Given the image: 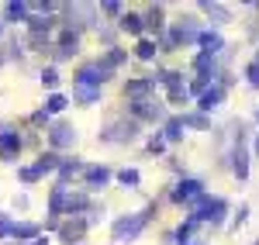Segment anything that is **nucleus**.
Segmentation results:
<instances>
[{"mask_svg":"<svg viewBox=\"0 0 259 245\" xmlns=\"http://www.w3.org/2000/svg\"><path fill=\"white\" fill-rule=\"evenodd\" d=\"M221 214H225V201L221 197H197V204H194V221H211V225H218Z\"/></svg>","mask_w":259,"mask_h":245,"instance_id":"f257e3e1","label":"nucleus"},{"mask_svg":"<svg viewBox=\"0 0 259 245\" xmlns=\"http://www.w3.org/2000/svg\"><path fill=\"white\" fill-rule=\"evenodd\" d=\"M111 80V69L104 62H94V66H83L76 73V86H87V90H100V83Z\"/></svg>","mask_w":259,"mask_h":245,"instance_id":"f03ea898","label":"nucleus"},{"mask_svg":"<svg viewBox=\"0 0 259 245\" xmlns=\"http://www.w3.org/2000/svg\"><path fill=\"white\" fill-rule=\"evenodd\" d=\"M139 135V121H114L107 131H100L104 142H132Z\"/></svg>","mask_w":259,"mask_h":245,"instance_id":"7ed1b4c3","label":"nucleus"},{"mask_svg":"<svg viewBox=\"0 0 259 245\" xmlns=\"http://www.w3.org/2000/svg\"><path fill=\"white\" fill-rule=\"evenodd\" d=\"M197 24H194V18H183L177 24V28H173V35H169V41H166V45H190V41H197Z\"/></svg>","mask_w":259,"mask_h":245,"instance_id":"20e7f679","label":"nucleus"},{"mask_svg":"<svg viewBox=\"0 0 259 245\" xmlns=\"http://www.w3.org/2000/svg\"><path fill=\"white\" fill-rule=\"evenodd\" d=\"M197 197H204V183H200V180H180L177 190H173V201H177V204H190V201H197Z\"/></svg>","mask_w":259,"mask_h":245,"instance_id":"39448f33","label":"nucleus"},{"mask_svg":"<svg viewBox=\"0 0 259 245\" xmlns=\"http://www.w3.org/2000/svg\"><path fill=\"white\" fill-rule=\"evenodd\" d=\"M142 225H145V218H142V214L118 218V221H114V238H118V242H124V238H135V235L142 231Z\"/></svg>","mask_w":259,"mask_h":245,"instance_id":"423d86ee","label":"nucleus"},{"mask_svg":"<svg viewBox=\"0 0 259 245\" xmlns=\"http://www.w3.org/2000/svg\"><path fill=\"white\" fill-rule=\"evenodd\" d=\"M49 138H52V145L56 149H69V145L76 142V128L66 121H56L52 128H49Z\"/></svg>","mask_w":259,"mask_h":245,"instance_id":"0eeeda50","label":"nucleus"},{"mask_svg":"<svg viewBox=\"0 0 259 245\" xmlns=\"http://www.w3.org/2000/svg\"><path fill=\"white\" fill-rule=\"evenodd\" d=\"M232 169H235V176H239V180H245V176H249V152H245V145H242V124H239V135H235Z\"/></svg>","mask_w":259,"mask_h":245,"instance_id":"6e6552de","label":"nucleus"},{"mask_svg":"<svg viewBox=\"0 0 259 245\" xmlns=\"http://www.w3.org/2000/svg\"><path fill=\"white\" fill-rule=\"evenodd\" d=\"M132 111H135V118H142V121H162V114H166V111H162V104L152 101V97H149V101L132 104Z\"/></svg>","mask_w":259,"mask_h":245,"instance_id":"1a4fd4ad","label":"nucleus"},{"mask_svg":"<svg viewBox=\"0 0 259 245\" xmlns=\"http://www.w3.org/2000/svg\"><path fill=\"white\" fill-rule=\"evenodd\" d=\"M152 90H156V80H128L124 97H132V104H139V101H149Z\"/></svg>","mask_w":259,"mask_h":245,"instance_id":"9d476101","label":"nucleus"},{"mask_svg":"<svg viewBox=\"0 0 259 245\" xmlns=\"http://www.w3.org/2000/svg\"><path fill=\"white\" fill-rule=\"evenodd\" d=\"M21 152V138H18V131H0V159H14Z\"/></svg>","mask_w":259,"mask_h":245,"instance_id":"9b49d317","label":"nucleus"},{"mask_svg":"<svg viewBox=\"0 0 259 245\" xmlns=\"http://www.w3.org/2000/svg\"><path fill=\"white\" fill-rule=\"evenodd\" d=\"M83 231H87V221L73 218V221H66V225L59 228V238H62L66 245H73V242H80V238H83Z\"/></svg>","mask_w":259,"mask_h":245,"instance_id":"f8f14e48","label":"nucleus"},{"mask_svg":"<svg viewBox=\"0 0 259 245\" xmlns=\"http://www.w3.org/2000/svg\"><path fill=\"white\" fill-rule=\"evenodd\" d=\"M197 41H200V48H204V56H211V59H214L221 48H225V41H221L218 31H200Z\"/></svg>","mask_w":259,"mask_h":245,"instance_id":"ddd939ff","label":"nucleus"},{"mask_svg":"<svg viewBox=\"0 0 259 245\" xmlns=\"http://www.w3.org/2000/svg\"><path fill=\"white\" fill-rule=\"evenodd\" d=\"M200 11H204L207 18H214V24H225V21H232V11H228L225 4H211V0H200Z\"/></svg>","mask_w":259,"mask_h":245,"instance_id":"4468645a","label":"nucleus"},{"mask_svg":"<svg viewBox=\"0 0 259 245\" xmlns=\"http://www.w3.org/2000/svg\"><path fill=\"white\" fill-rule=\"evenodd\" d=\"M221 97H225L221 86H207V90L200 93V111H214V107L221 104Z\"/></svg>","mask_w":259,"mask_h":245,"instance_id":"2eb2a0df","label":"nucleus"},{"mask_svg":"<svg viewBox=\"0 0 259 245\" xmlns=\"http://www.w3.org/2000/svg\"><path fill=\"white\" fill-rule=\"evenodd\" d=\"M76 18V24H80V28H87V24H94V7H69V11H66V24H69V21Z\"/></svg>","mask_w":259,"mask_h":245,"instance_id":"dca6fc26","label":"nucleus"},{"mask_svg":"<svg viewBox=\"0 0 259 245\" xmlns=\"http://www.w3.org/2000/svg\"><path fill=\"white\" fill-rule=\"evenodd\" d=\"M107 180H111V169H104V166H90L87 169V183L90 186H104Z\"/></svg>","mask_w":259,"mask_h":245,"instance_id":"f3484780","label":"nucleus"},{"mask_svg":"<svg viewBox=\"0 0 259 245\" xmlns=\"http://www.w3.org/2000/svg\"><path fill=\"white\" fill-rule=\"evenodd\" d=\"M121 28H124L128 35H142V31H145V21H142L139 14H121Z\"/></svg>","mask_w":259,"mask_h":245,"instance_id":"a211bd4d","label":"nucleus"},{"mask_svg":"<svg viewBox=\"0 0 259 245\" xmlns=\"http://www.w3.org/2000/svg\"><path fill=\"white\" fill-rule=\"evenodd\" d=\"M145 28H152V31H162V4H152L149 7V14H145Z\"/></svg>","mask_w":259,"mask_h":245,"instance_id":"6ab92c4d","label":"nucleus"},{"mask_svg":"<svg viewBox=\"0 0 259 245\" xmlns=\"http://www.w3.org/2000/svg\"><path fill=\"white\" fill-rule=\"evenodd\" d=\"M56 48H66V52H73V56H76V52H80V38H76V31H62Z\"/></svg>","mask_w":259,"mask_h":245,"instance_id":"aec40b11","label":"nucleus"},{"mask_svg":"<svg viewBox=\"0 0 259 245\" xmlns=\"http://www.w3.org/2000/svg\"><path fill=\"white\" fill-rule=\"evenodd\" d=\"M56 166H59V156H56V152H45L38 163H35V173H38V176H41V173H52Z\"/></svg>","mask_w":259,"mask_h":245,"instance_id":"412c9836","label":"nucleus"},{"mask_svg":"<svg viewBox=\"0 0 259 245\" xmlns=\"http://www.w3.org/2000/svg\"><path fill=\"white\" fill-rule=\"evenodd\" d=\"M62 207H66V190H62V186H56V190H52V201H49V211H52V218H59Z\"/></svg>","mask_w":259,"mask_h":245,"instance_id":"4be33fe9","label":"nucleus"},{"mask_svg":"<svg viewBox=\"0 0 259 245\" xmlns=\"http://www.w3.org/2000/svg\"><path fill=\"white\" fill-rule=\"evenodd\" d=\"M156 52H159V48H156V41H152V38H142L139 48H135V56H139V59H145V62L156 59Z\"/></svg>","mask_w":259,"mask_h":245,"instance_id":"5701e85b","label":"nucleus"},{"mask_svg":"<svg viewBox=\"0 0 259 245\" xmlns=\"http://www.w3.org/2000/svg\"><path fill=\"white\" fill-rule=\"evenodd\" d=\"M80 169H83V163H76V159H73V163H59V186H66V180L76 176Z\"/></svg>","mask_w":259,"mask_h":245,"instance_id":"b1692460","label":"nucleus"},{"mask_svg":"<svg viewBox=\"0 0 259 245\" xmlns=\"http://www.w3.org/2000/svg\"><path fill=\"white\" fill-rule=\"evenodd\" d=\"M180 135H183V118H169V121H166V135H162V138H166V142H177Z\"/></svg>","mask_w":259,"mask_h":245,"instance_id":"393cba45","label":"nucleus"},{"mask_svg":"<svg viewBox=\"0 0 259 245\" xmlns=\"http://www.w3.org/2000/svg\"><path fill=\"white\" fill-rule=\"evenodd\" d=\"M124 59H128V56H124V48H111V52H107V56H104L100 62H104L107 69H118V66H121Z\"/></svg>","mask_w":259,"mask_h":245,"instance_id":"a878e982","label":"nucleus"},{"mask_svg":"<svg viewBox=\"0 0 259 245\" xmlns=\"http://www.w3.org/2000/svg\"><path fill=\"white\" fill-rule=\"evenodd\" d=\"M73 97H76L80 104H97V101H100V90H87V86H76V90H73Z\"/></svg>","mask_w":259,"mask_h":245,"instance_id":"bb28decb","label":"nucleus"},{"mask_svg":"<svg viewBox=\"0 0 259 245\" xmlns=\"http://www.w3.org/2000/svg\"><path fill=\"white\" fill-rule=\"evenodd\" d=\"M7 21H28V4H7Z\"/></svg>","mask_w":259,"mask_h":245,"instance_id":"cd10ccee","label":"nucleus"},{"mask_svg":"<svg viewBox=\"0 0 259 245\" xmlns=\"http://www.w3.org/2000/svg\"><path fill=\"white\" fill-rule=\"evenodd\" d=\"M14 238H35L38 235V225H28V221H21V225H14V231H11Z\"/></svg>","mask_w":259,"mask_h":245,"instance_id":"c85d7f7f","label":"nucleus"},{"mask_svg":"<svg viewBox=\"0 0 259 245\" xmlns=\"http://www.w3.org/2000/svg\"><path fill=\"white\" fill-rule=\"evenodd\" d=\"M66 97H62V93H52V97H49V101H45V114H59L62 107H66Z\"/></svg>","mask_w":259,"mask_h":245,"instance_id":"c756f323","label":"nucleus"},{"mask_svg":"<svg viewBox=\"0 0 259 245\" xmlns=\"http://www.w3.org/2000/svg\"><path fill=\"white\" fill-rule=\"evenodd\" d=\"M159 83H166L169 90H173V86H183V80H180L177 69H162V73H159Z\"/></svg>","mask_w":259,"mask_h":245,"instance_id":"7c9ffc66","label":"nucleus"},{"mask_svg":"<svg viewBox=\"0 0 259 245\" xmlns=\"http://www.w3.org/2000/svg\"><path fill=\"white\" fill-rule=\"evenodd\" d=\"M118 180H121L124 186H139L142 176H139V169H121V173H118Z\"/></svg>","mask_w":259,"mask_h":245,"instance_id":"2f4dec72","label":"nucleus"},{"mask_svg":"<svg viewBox=\"0 0 259 245\" xmlns=\"http://www.w3.org/2000/svg\"><path fill=\"white\" fill-rule=\"evenodd\" d=\"M83 207H90V204H87V197L76 193V197H66V207H62V211H69V214H73V211H83Z\"/></svg>","mask_w":259,"mask_h":245,"instance_id":"473e14b6","label":"nucleus"},{"mask_svg":"<svg viewBox=\"0 0 259 245\" xmlns=\"http://www.w3.org/2000/svg\"><path fill=\"white\" fill-rule=\"evenodd\" d=\"M187 97H190L187 86H173V90H169V101H173V104H187Z\"/></svg>","mask_w":259,"mask_h":245,"instance_id":"72a5a7b5","label":"nucleus"},{"mask_svg":"<svg viewBox=\"0 0 259 245\" xmlns=\"http://www.w3.org/2000/svg\"><path fill=\"white\" fill-rule=\"evenodd\" d=\"M11 231H14V221H11L7 214H0V238H7Z\"/></svg>","mask_w":259,"mask_h":245,"instance_id":"f704fd0d","label":"nucleus"},{"mask_svg":"<svg viewBox=\"0 0 259 245\" xmlns=\"http://www.w3.org/2000/svg\"><path fill=\"white\" fill-rule=\"evenodd\" d=\"M245 76H249V83H252V86L259 90V62H252V66L245 69Z\"/></svg>","mask_w":259,"mask_h":245,"instance_id":"c9c22d12","label":"nucleus"},{"mask_svg":"<svg viewBox=\"0 0 259 245\" xmlns=\"http://www.w3.org/2000/svg\"><path fill=\"white\" fill-rule=\"evenodd\" d=\"M41 83H45V86H56V83H59V73H56V69H45V73H41Z\"/></svg>","mask_w":259,"mask_h":245,"instance_id":"e433bc0d","label":"nucleus"},{"mask_svg":"<svg viewBox=\"0 0 259 245\" xmlns=\"http://www.w3.org/2000/svg\"><path fill=\"white\" fill-rule=\"evenodd\" d=\"M207 86H211V80H204V76H197V80H194V86H190V90H194V93H204V90H207ZM190 90H187V93H190Z\"/></svg>","mask_w":259,"mask_h":245,"instance_id":"4c0bfd02","label":"nucleus"},{"mask_svg":"<svg viewBox=\"0 0 259 245\" xmlns=\"http://www.w3.org/2000/svg\"><path fill=\"white\" fill-rule=\"evenodd\" d=\"M21 180H24V183H35V180H38V173H35V166H28V169H21Z\"/></svg>","mask_w":259,"mask_h":245,"instance_id":"58836bf2","label":"nucleus"},{"mask_svg":"<svg viewBox=\"0 0 259 245\" xmlns=\"http://www.w3.org/2000/svg\"><path fill=\"white\" fill-rule=\"evenodd\" d=\"M162 149H166V138H162V135H156V138L149 142V152H162Z\"/></svg>","mask_w":259,"mask_h":245,"instance_id":"ea45409f","label":"nucleus"},{"mask_svg":"<svg viewBox=\"0 0 259 245\" xmlns=\"http://www.w3.org/2000/svg\"><path fill=\"white\" fill-rule=\"evenodd\" d=\"M104 14H111V18H114V14H121V4H114V0H107V4H104Z\"/></svg>","mask_w":259,"mask_h":245,"instance_id":"a19ab883","label":"nucleus"},{"mask_svg":"<svg viewBox=\"0 0 259 245\" xmlns=\"http://www.w3.org/2000/svg\"><path fill=\"white\" fill-rule=\"evenodd\" d=\"M183 124H194V128H204V124H207V121H204L200 114H194V118H183Z\"/></svg>","mask_w":259,"mask_h":245,"instance_id":"79ce46f5","label":"nucleus"},{"mask_svg":"<svg viewBox=\"0 0 259 245\" xmlns=\"http://www.w3.org/2000/svg\"><path fill=\"white\" fill-rule=\"evenodd\" d=\"M245 214H249V207H239V214H235V228H239L242 221H245Z\"/></svg>","mask_w":259,"mask_h":245,"instance_id":"37998d69","label":"nucleus"},{"mask_svg":"<svg viewBox=\"0 0 259 245\" xmlns=\"http://www.w3.org/2000/svg\"><path fill=\"white\" fill-rule=\"evenodd\" d=\"M180 245H204L200 238H187V242H180Z\"/></svg>","mask_w":259,"mask_h":245,"instance_id":"c03bdc74","label":"nucleus"},{"mask_svg":"<svg viewBox=\"0 0 259 245\" xmlns=\"http://www.w3.org/2000/svg\"><path fill=\"white\" fill-rule=\"evenodd\" d=\"M256 159H259V138H256Z\"/></svg>","mask_w":259,"mask_h":245,"instance_id":"a18cd8bd","label":"nucleus"},{"mask_svg":"<svg viewBox=\"0 0 259 245\" xmlns=\"http://www.w3.org/2000/svg\"><path fill=\"white\" fill-rule=\"evenodd\" d=\"M35 245H45V238H38V242H35Z\"/></svg>","mask_w":259,"mask_h":245,"instance_id":"49530a36","label":"nucleus"},{"mask_svg":"<svg viewBox=\"0 0 259 245\" xmlns=\"http://www.w3.org/2000/svg\"><path fill=\"white\" fill-rule=\"evenodd\" d=\"M0 31H4V21H0Z\"/></svg>","mask_w":259,"mask_h":245,"instance_id":"de8ad7c7","label":"nucleus"},{"mask_svg":"<svg viewBox=\"0 0 259 245\" xmlns=\"http://www.w3.org/2000/svg\"><path fill=\"white\" fill-rule=\"evenodd\" d=\"M256 118H259V114H256Z\"/></svg>","mask_w":259,"mask_h":245,"instance_id":"09e8293b","label":"nucleus"},{"mask_svg":"<svg viewBox=\"0 0 259 245\" xmlns=\"http://www.w3.org/2000/svg\"><path fill=\"white\" fill-rule=\"evenodd\" d=\"M256 245H259V242H256Z\"/></svg>","mask_w":259,"mask_h":245,"instance_id":"8fccbe9b","label":"nucleus"}]
</instances>
